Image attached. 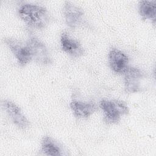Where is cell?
Listing matches in <instances>:
<instances>
[{
  "label": "cell",
  "instance_id": "6da1fadb",
  "mask_svg": "<svg viewBox=\"0 0 156 156\" xmlns=\"http://www.w3.org/2000/svg\"><path fill=\"white\" fill-rule=\"evenodd\" d=\"M20 18L30 27L40 29L48 24L49 15L47 9L36 4L24 3L18 9Z\"/></svg>",
  "mask_w": 156,
  "mask_h": 156
},
{
  "label": "cell",
  "instance_id": "7a4b0ae2",
  "mask_svg": "<svg viewBox=\"0 0 156 156\" xmlns=\"http://www.w3.org/2000/svg\"><path fill=\"white\" fill-rule=\"evenodd\" d=\"M100 107L104 113V120L108 124H116L121 116L129 113V107L126 102L118 100H102Z\"/></svg>",
  "mask_w": 156,
  "mask_h": 156
},
{
  "label": "cell",
  "instance_id": "3957f363",
  "mask_svg": "<svg viewBox=\"0 0 156 156\" xmlns=\"http://www.w3.org/2000/svg\"><path fill=\"white\" fill-rule=\"evenodd\" d=\"M5 42L21 66H24L26 65L33 58L27 43L24 44L16 39L11 38H5Z\"/></svg>",
  "mask_w": 156,
  "mask_h": 156
},
{
  "label": "cell",
  "instance_id": "277c9868",
  "mask_svg": "<svg viewBox=\"0 0 156 156\" xmlns=\"http://www.w3.org/2000/svg\"><path fill=\"white\" fill-rule=\"evenodd\" d=\"M30 50L32 58L37 63L48 65L52 63V59L45 44L35 36H30L27 41Z\"/></svg>",
  "mask_w": 156,
  "mask_h": 156
},
{
  "label": "cell",
  "instance_id": "5b68a950",
  "mask_svg": "<svg viewBox=\"0 0 156 156\" xmlns=\"http://www.w3.org/2000/svg\"><path fill=\"white\" fill-rule=\"evenodd\" d=\"M124 88L126 92L137 93L141 90L142 71L135 67H128L124 73Z\"/></svg>",
  "mask_w": 156,
  "mask_h": 156
},
{
  "label": "cell",
  "instance_id": "8992f818",
  "mask_svg": "<svg viewBox=\"0 0 156 156\" xmlns=\"http://www.w3.org/2000/svg\"><path fill=\"white\" fill-rule=\"evenodd\" d=\"M63 15L66 24L75 29L83 21V12L79 7L69 1H66L63 7Z\"/></svg>",
  "mask_w": 156,
  "mask_h": 156
},
{
  "label": "cell",
  "instance_id": "52a82bcc",
  "mask_svg": "<svg viewBox=\"0 0 156 156\" xmlns=\"http://www.w3.org/2000/svg\"><path fill=\"white\" fill-rule=\"evenodd\" d=\"M108 62L112 69L116 73H124L129 67L127 55L116 48H112L110 51Z\"/></svg>",
  "mask_w": 156,
  "mask_h": 156
},
{
  "label": "cell",
  "instance_id": "ba28073f",
  "mask_svg": "<svg viewBox=\"0 0 156 156\" xmlns=\"http://www.w3.org/2000/svg\"><path fill=\"white\" fill-rule=\"evenodd\" d=\"M3 107L12 120L13 122L18 127L24 129L29 125V122L23 115L20 108L10 101H4L2 102Z\"/></svg>",
  "mask_w": 156,
  "mask_h": 156
},
{
  "label": "cell",
  "instance_id": "9c48e42d",
  "mask_svg": "<svg viewBox=\"0 0 156 156\" xmlns=\"http://www.w3.org/2000/svg\"><path fill=\"white\" fill-rule=\"evenodd\" d=\"M60 43L62 50L73 57H79L84 54L81 44L77 40L71 38L66 32L62 34Z\"/></svg>",
  "mask_w": 156,
  "mask_h": 156
},
{
  "label": "cell",
  "instance_id": "30bf717a",
  "mask_svg": "<svg viewBox=\"0 0 156 156\" xmlns=\"http://www.w3.org/2000/svg\"><path fill=\"white\" fill-rule=\"evenodd\" d=\"M70 107L74 115L80 118L89 117L97 109L96 104L93 102H85L76 100H73L70 103Z\"/></svg>",
  "mask_w": 156,
  "mask_h": 156
},
{
  "label": "cell",
  "instance_id": "8fae6325",
  "mask_svg": "<svg viewBox=\"0 0 156 156\" xmlns=\"http://www.w3.org/2000/svg\"><path fill=\"white\" fill-rule=\"evenodd\" d=\"M41 152L46 155L58 156L62 155V150L50 136H44L41 141Z\"/></svg>",
  "mask_w": 156,
  "mask_h": 156
},
{
  "label": "cell",
  "instance_id": "7c38bea8",
  "mask_svg": "<svg viewBox=\"0 0 156 156\" xmlns=\"http://www.w3.org/2000/svg\"><path fill=\"white\" fill-rule=\"evenodd\" d=\"M139 12L144 19H149L155 21L156 1H141L139 3Z\"/></svg>",
  "mask_w": 156,
  "mask_h": 156
}]
</instances>
